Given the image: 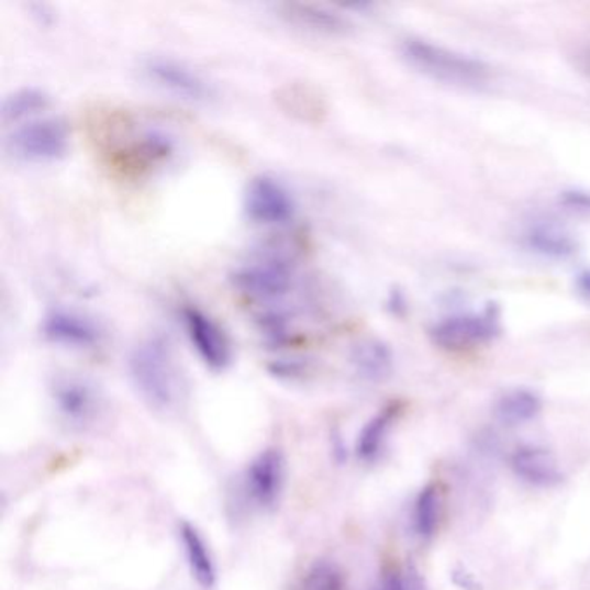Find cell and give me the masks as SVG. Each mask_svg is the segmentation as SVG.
<instances>
[{"label":"cell","mask_w":590,"mask_h":590,"mask_svg":"<svg viewBox=\"0 0 590 590\" xmlns=\"http://www.w3.org/2000/svg\"><path fill=\"white\" fill-rule=\"evenodd\" d=\"M129 375L141 399L167 412L180 399V378L167 343L159 338L144 339L129 355Z\"/></svg>","instance_id":"6da1fadb"},{"label":"cell","mask_w":590,"mask_h":590,"mask_svg":"<svg viewBox=\"0 0 590 590\" xmlns=\"http://www.w3.org/2000/svg\"><path fill=\"white\" fill-rule=\"evenodd\" d=\"M402 56L420 74L447 86L481 89L492 77L490 66L480 59L445 49L432 42L409 38L402 44Z\"/></svg>","instance_id":"7a4b0ae2"},{"label":"cell","mask_w":590,"mask_h":590,"mask_svg":"<svg viewBox=\"0 0 590 590\" xmlns=\"http://www.w3.org/2000/svg\"><path fill=\"white\" fill-rule=\"evenodd\" d=\"M293 260L282 252H264L234 270L231 281L241 297L264 307L282 305L294 288Z\"/></svg>","instance_id":"3957f363"},{"label":"cell","mask_w":590,"mask_h":590,"mask_svg":"<svg viewBox=\"0 0 590 590\" xmlns=\"http://www.w3.org/2000/svg\"><path fill=\"white\" fill-rule=\"evenodd\" d=\"M69 132L62 119H33L5 138L9 155L23 164H53L68 153Z\"/></svg>","instance_id":"277c9868"},{"label":"cell","mask_w":590,"mask_h":590,"mask_svg":"<svg viewBox=\"0 0 590 590\" xmlns=\"http://www.w3.org/2000/svg\"><path fill=\"white\" fill-rule=\"evenodd\" d=\"M143 75L156 89L182 101L207 104L215 99V89L207 78L171 57H149L143 63Z\"/></svg>","instance_id":"5b68a950"},{"label":"cell","mask_w":590,"mask_h":590,"mask_svg":"<svg viewBox=\"0 0 590 590\" xmlns=\"http://www.w3.org/2000/svg\"><path fill=\"white\" fill-rule=\"evenodd\" d=\"M432 339L442 350L466 352L487 345L501 334L499 314L496 309L480 314H460L439 321L432 330Z\"/></svg>","instance_id":"8992f818"},{"label":"cell","mask_w":590,"mask_h":590,"mask_svg":"<svg viewBox=\"0 0 590 590\" xmlns=\"http://www.w3.org/2000/svg\"><path fill=\"white\" fill-rule=\"evenodd\" d=\"M182 322L196 354L213 371H224L233 363V346L215 319L194 305L182 309Z\"/></svg>","instance_id":"52a82bcc"},{"label":"cell","mask_w":590,"mask_h":590,"mask_svg":"<svg viewBox=\"0 0 590 590\" xmlns=\"http://www.w3.org/2000/svg\"><path fill=\"white\" fill-rule=\"evenodd\" d=\"M297 212L293 196L270 176L255 177L245 192V213L253 224L285 225Z\"/></svg>","instance_id":"ba28073f"},{"label":"cell","mask_w":590,"mask_h":590,"mask_svg":"<svg viewBox=\"0 0 590 590\" xmlns=\"http://www.w3.org/2000/svg\"><path fill=\"white\" fill-rule=\"evenodd\" d=\"M174 144L167 135L155 131L141 132L110 153V167L125 177H141L170 158Z\"/></svg>","instance_id":"9c48e42d"},{"label":"cell","mask_w":590,"mask_h":590,"mask_svg":"<svg viewBox=\"0 0 590 590\" xmlns=\"http://www.w3.org/2000/svg\"><path fill=\"white\" fill-rule=\"evenodd\" d=\"M285 457L276 448H267L249 463L245 487L253 504L269 509L279 502L285 490Z\"/></svg>","instance_id":"30bf717a"},{"label":"cell","mask_w":590,"mask_h":590,"mask_svg":"<svg viewBox=\"0 0 590 590\" xmlns=\"http://www.w3.org/2000/svg\"><path fill=\"white\" fill-rule=\"evenodd\" d=\"M42 334L47 342L66 348H94L101 342L102 333L92 319L75 310L54 309L42 321Z\"/></svg>","instance_id":"8fae6325"},{"label":"cell","mask_w":590,"mask_h":590,"mask_svg":"<svg viewBox=\"0 0 590 590\" xmlns=\"http://www.w3.org/2000/svg\"><path fill=\"white\" fill-rule=\"evenodd\" d=\"M276 11L288 25L315 33V35H324V37H343L352 30L346 18L324 4L282 2L276 5Z\"/></svg>","instance_id":"7c38bea8"},{"label":"cell","mask_w":590,"mask_h":590,"mask_svg":"<svg viewBox=\"0 0 590 590\" xmlns=\"http://www.w3.org/2000/svg\"><path fill=\"white\" fill-rule=\"evenodd\" d=\"M57 411L68 423L84 426L98 415L99 397L94 388L78 378L57 379L53 390Z\"/></svg>","instance_id":"4fadbf2b"},{"label":"cell","mask_w":590,"mask_h":590,"mask_svg":"<svg viewBox=\"0 0 590 590\" xmlns=\"http://www.w3.org/2000/svg\"><path fill=\"white\" fill-rule=\"evenodd\" d=\"M511 468L516 477L535 487L549 489L563 481L558 459L544 447L526 445V447L516 448L511 456Z\"/></svg>","instance_id":"5bb4252c"},{"label":"cell","mask_w":590,"mask_h":590,"mask_svg":"<svg viewBox=\"0 0 590 590\" xmlns=\"http://www.w3.org/2000/svg\"><path fill=\"white\" fill-rule=\"evenodd\" d=\"M179 538L192 578L203 589H212L216 583L215 561L200 530L196 528L192 523L182 522L179 525Z\"/></svg>","instance_id":"9a60e30c"},{"label":"cell","mask_w":590,"mask_h":590,"mask_svg":"<svg viewBox=\"0 0 590 590\" xmlns=\"http://www.w3.org/2000/svg\"><path fill=\"white\" fill-rule=\"evenodd\" d=\"M350 360L355 372L369 383H383L393 372V354L381 339L369 338L357 343Z\"/></svg>","instance_id":"2e32d148"},{"label":"cell","mask_w":590,"mask_h":590,"mask_svg":"<svg viewBox=\"0 0 590 590\" xmlns=\"http://www.w3.org/2000/svg\"><path fill=\"white\" fill-rule=\"evenodd\" d=\"M399 414V403H391L383 411H379L369 423H366L363 432L358 433L357 447H355L360 459L366 460V463L378 459L379 454L383 453L388 433H390Z\"/></svg>","instance_id":"e0dca14e"},{"label":"cell","mask_w":590,"mask_h":590,"mask_svg":"<svg viewBox=\"0 0 590 590\" xmlns=\"http://www.w3.org/2000/svg\"><path fill=\"white\" fill-rule=\"evenodd\" d=\"M541 397L525 388L508 391L496 403V418L505 426L530 423L541 414Z\"/></svg>","instance_id":"ac0fdd59"},{"label":"cell","mask_w":590,"mask_h":590,"mask_svg":"<svg viewBox=\"0 0 590 590\" xmlns=\"http://www.w3.org/2000/svg\"><path fill=\"white\" fill-rule=\"evenodd\" d=\"M526 246L542 257L568 258L577 253V243L570 234L556 225L541 224L530 229L525 236Z\"/></svg>","instance_id":"d6986e66"},{"label":"cell","mask_w":590,"mask_h":590,"mask_svg":"<svg viewBox=\"0 0 590 590\" xmlns=\"http://www.w3.org/2000/svg\"><path fill=\"white\" fill-rule=\"evenodd\" d=\"M277 101L282 110L300 116L303 122H321V114L326 113V104L319 92L307 86H286Z\"/></svg>","instance_id":"ffe728a7"},{"label":"cell","mask_w":590,"mask_h":590,"mask_svg":"<svg viewBox=\"0 0 590 590\" xmlns=\"http://www.w3.org/2000/svg\"><path fill=\"white\" fill-rule=\"evenodd\" d=\"M51 104L49 96L41 89H21L9 96L2 104V122L18 123L33 120Z\"/></svg>","instance_id":"44dd1931"},{"label":"cell","mask_w":590,"mask_h":590,"mask_svg":"<svg viewBox=\"0 0 590 590\" xmlns=\"http://www.w3.org/2000/svg\"><path fill=\"white\" fill-rule=\"evenodd\" d=\"M439 504H442V499H439L438 487L426 485L415 499L414 516H412L415 534L420 537L430 538L435 534L436 525H438Z\"/></svg>","instance_id":"7402d4cb"},{"label":"cell","mask_w":590,"mask_h":590,"mask_svg":"<svg viewBox=\"0 0 590 590\" xmlns=\"http://www.w3.org/2000/svg\"><path fill=\"white\" fill-rule=\"evenodd\" d=\"M302 590H345V580L336 566L315 563L307 574Z\"/></svg>","instance_id":"603a6c76"},{"label":"cell","mask_w":590,"mask_h":590,"mask_svg":"<svg viewBox=\"0 0 590 590\" xmlns=\"http://www.w3.org/2000/svg\"><path fill=\"white\" fill-rule=\"evenodd\" d=\"M381 590H424L420 574L414 568L408 571L388 570Z\"/></svg>","instance_id":"cb8c5ba5"},{"label":"cell","mask_w":590,"mask_h":590,"mask_svg":"<svg viewBox=\"0 0 590 590\" xmlns=\"http://www.w3.org/2000/svg\"><path fill=\"white\" fill-rule=\"evenodd\" d=\"M563 203L566 207L578 208V210H590V194L589 192H566L563 196Z\"/></svg>","instance_id":"d4e9b609"},{"label":"cell","mask_w":590,"mask_h":590,"mask_svg":"<svg viewBox=\"0 0 590 590\" xmlns=\"http://www.w3.org/2000/svg\"><path fill=\"white\" fill-rule=\"evenodd\" d=\"M454 582L463 590H481L480 582H478L477 578L465 570L454 571Z\"/></svg>","instance_id":"484cf974"},{"label":"cell","mask_w":590,"mask_h":590,"mask_svg":"<svg viewBox=\"0 0 590 590\" xmlns=\"http://www.w3.org/2000/svg\"><path fill=\"white\" fill-rule=\"evenodd\" d=\"M577 288L580 289V293L590 298V270H583V272L578 274Z\"/></svg>","instance_id":"4316f807"}]
</instances>
